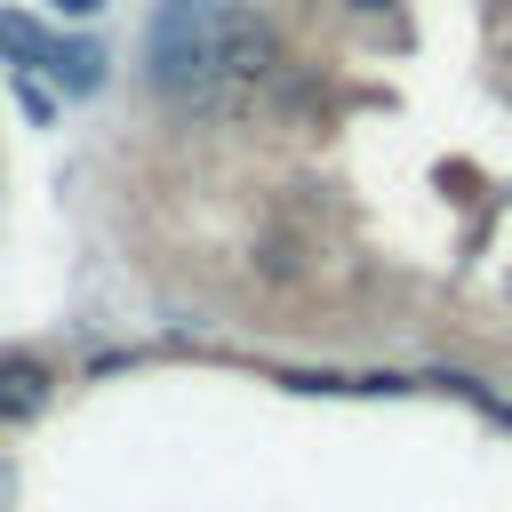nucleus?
<instances>
[{
    "label": "nucleus",
    "instance_id": "obj_1",
    "mask_svg": "<svg viewBox=\"0 0 512 512\" xmlns=\"http://www.w3.org/2000/svg\"><path fill=\"white\" fill-rule=\"evenodd\" d=\"M216 16L224 0H168L144 24V80L168 104H192L200 88H216Z\"/></svg>",
    "mask_w": 512,
    "mask_h": 512
},
{
    "label": "nucleus",
    "instance_id": "obj_2",
    "mask_svg": "<svg viewBox=\"0 0 512 512\" xmlns=\"http://www.w3.org/2000/svg\"><path fill=\"white\" fill-rule=\"evenodd\" d=\"M272 72H280V32H272L256 8H224V16H216V80L264 88Z\"/></svg>",
    "mask_w": 512,
    "mask_h": 512
},
{
    "label": "nucleus",
    "instance_id": "obj_3",
    "mask_svg": "<svg viewBox=\"0 0 512 512\" xmlns=\"http://www.w3.org/2000/svg\"><path fill=\"white\" fill-rule=\"evenodd\" d=\"M56 392V368L40 352H0V424H32Z\"/></svg>",
    "mask_w": 512,
    "mask_h": 512
},
{
    "label": "nucleus",
    "instance_id": "obj_4",
    "mask_svg": "<svg viewBox=\"0 0 512 512\" xmlns=\"http://www.w3.org/2000/svg\"><path fill=\"white\" fill-rule=\"evenodd\" d=\"M32 72H56L72 96H88V88H104V48H88V40H48V56H40Z\"/></svg>",
    "mask_w": 512,
    "mask_h": 512
},
{
    "label": "nucleus",
    "instance_id": "obj_5",
    "mask_svg": "<svg viewBox=\"0 0 512 512\" xmlns=\"http://www.w3.org/2000/svg\"><path fill=\"white\" fill-rule=\"evenodd\" d=\"M48 24H32V16H0V56H16V64H40L48 56Z\"/></svg>",
    "mask_w": 512,
    "mask_h": 512
},
{
    "label": "nucleus",
    "instance_id": "obj_6",
    "mask_svg": "<svg viewBox=\"0 0 512 512\" xmlns=\"http://www.w3.org/2000/svg\"><path fill=\"white\" fill-rule=\"evenodd\" d=\"M16 104H24L32 120H56V96H48V88H40L32 72H16Z\"/></svg>",
    "mask_w": 512,
    "mask_h": 512
},
{
    "label": "nucleus",
    "instance_id": "obj_7",
    "mask_svg": "<svg viewBox=\"0 0 512 512\" xmlns=\"http://www.w3.org/2000/svg\"><path fill=\"white\" fill-rule=\"evenodd\" d=\"M56 16H72V24H80V16H104V0H56Z\"/></svg>",
    "mask_w": 512,
    "mask_h": 512
},
{
    "label": "nucleus",
    "instance_id": "obj_8",
    "mask_svg": "<svg viewBox=\"0 0 512 512\" xmlns=\"http://www.w3.org/2000/svg\"><path fill=\"white\" fill-rule=\"evenodd\" d=\"M344 8H360V16H376V8H392V0H344Z\"/></svg>",
    "mask_w": 512,
    "mask_h": 512
},
{
    "label": "nucleus",
    "instance_id": "obj_9",
    "mask_svg": "<svg viewBox=\"0 0 512 512\" xmlns=\"http://www.w3.org/2000/svg\"><path fill=\"white\" fill-rule=\"evenodd\" d=\"M0 512H8V464H0Z\"/></svg>",
    "mask_w": 512,
    "mask_h": 512
}]
</instances>
